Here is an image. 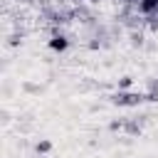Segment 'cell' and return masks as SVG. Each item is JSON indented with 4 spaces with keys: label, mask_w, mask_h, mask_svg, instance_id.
<instances>
[{
    "label": "cell",
    "mask_w": 158,
    "mask_h": 158,
    "mask_svg": "<svg viewBox=\"0 0 158 158\" xmlns=\"http://www.w3.org/2000/svg\"><path fill=\"white\" fill-rule=\"evenodd\" d=\"M141 94H116L114 96V101L118 104V106H136V104H141Z\"/></svg>",
    "instance_id": "1"
},
{
    "label": "cell",
    "mask_w": 158,
    "mask_h": 158,
    "mask_svg": "<svg viewBox=\"0 0 158 158\" xmlns=\"http://www.w3.org/2000/svg\"><path fill=\"white\" fill-rule=\"evenodd\" d=\"M67 44H69V42H67V37H62V35H54V37L49 40V47H52L54 52H64Z\"/></svg>",
    "instance_id": "2"
},
{
    "label": "cell",
    "mask_w": 158,
    "mask_h": 158,
    "mask_svg": "<svg viewBox=\"0 0 158 158\" xmlns=\"http://www.w3.org/2000/svg\"><path fill=\"white\" fill-rule=\"evenodd\" d=\"M141 10H143V12H153V10H158V0H141Z\"/></svg>",
    "instance_id": "3"
},
{
    "label": "cell",
    "mask_w": 158,
    "mask_h": 158,
    "mask_svg": "<svg viewBox=\"0 0 158 158\" xmlns=\"http://www.w3.org/2000/svg\"><path fill=\"white\" fill-rule=\"evenodd\" d=\"M49 151H52V143L49 141H40L37 143V153H49Z\"/></svg>",
    "instance_id": "4"
},
{
    "label": "cell",
    "mask_w": 158,
    "mask_h": 158,
    "mask_svg": "<svg viewBox=\"0 0 158 158\" xmlns=\"http://www.w3.org/2000/svg\"><path fill=\"white\" fill-rule=\"evenodd\" d=\"M131 84H133V79H131V77H121V79H118V89H128Z\"/></svg>",
    "instance_id": "5"
}]
</instances>
